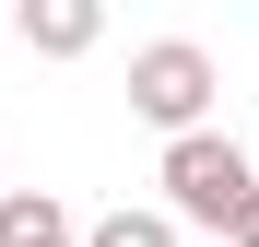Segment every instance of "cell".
<instances>
[{
  "label": "cell",
  "instance_id": "obj_1",
  "mask_svg": "<svg viewBox=\"0 0 259 247\" xmlns=\"http://www.w3.org/2000/svg\"><path fill=\"white\" fill-rule=\"evenodd\" d=\"M165 224H212V235H224L236 212H247V188H259V165L224 141V130H189V141H165Z\"/></svg>",
  "mask_w": 259,
  "mask_h": 247
},
{
  "label": "cell",
  "instance_id": "obj_5",
  "mask_svg": "<svg viewBox=\"0 0 259 247\" xmlns=\"http://www.w3.org/2000/svg\"><path fill=\"white\" fill-rule=\"evenodd\" d=\"M82 247H177V224H165V212H130V200H118V212L82 235Z\"/></svg>",
  "mask_w": 259,
  "mask_h": 247
},
{
  "label": "cell",
  "instance_id": "obj_6",
  "mask_svg": "<svg viewBox=\"0 0 259 247\" xmlns=\"http://www.w3.org/2000/svg\"><path fill=\"white\" fill-rule=\"evenodd\" d=\"M224 235H236V247H259V188H247V212H236V224H224Z\"/></svg>",
  "mask_w": 259,
  "mask_h": 247
},
{
  "label": "cell",
  "instance_id": "obj_3",
  "mask_svg": "<svg viewBox=\"0 0 259 247\" xmlns=\"http://www.w3.org/2000/svg\"><path fill=\"white\" fill-rule=\"evenodd\" d=\"M95 35H106L95 0H24V47H35V59H82Z\"/></svg>",
  "mask_w": 259,
  "mask_h": 247
},
{
  "label": "cell",
  "instance_id": "obj_7",
  "mask_svg": "<svg viewBox=\"0 0 259 247\" xmlns=\"http://www.w3.org/2000/svg\"><path fill=\"white\" fill-rule=\"evenodd\" d=\"M48 247H82V235H48Z\"/></svg>",
  "mask_w": 259,
  "mask_h": 247
},
{
  "label": "cell",
  "instance_id": "obj_4",
  "mask_svg": "<svg viewBox=\"0 0 259 247\" xmlns=\"http://www.w3.org/2000/svg\"><path fill=\"white\" fill-rule=\"evenodd\" d=\"M48 235H71V212L48 188H0V247H48Z\"/></svg>",
  "mask_w": 259,
  "mask_h": 247
},
{
  "label": "cell",
  "instance_id": "obj_2",
  "mask_svg": "<svg viewBox=\"0 0 259 247\" xmlns=\"http://www.w3.org/2000/svg\"><path fill=\"white\" fill-rule=\"evenodd\" d=\"M130 106H142L165 141H189V130H200V106H212V47H189V35H153V47L130 59Z\"/></svg>",
  "mask_w": 259,
  "mask_h": 247
}]
</instances>
